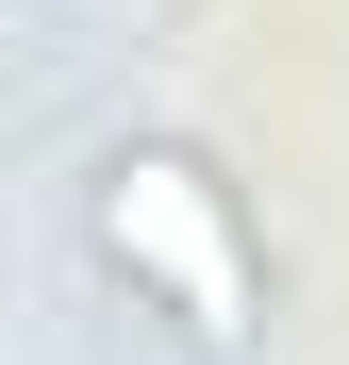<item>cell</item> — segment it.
<instances>
[{
	"mask_svg": "<svg viewBox=\"0 0 349 365\" xmlns=\"http://www.w3.org/2000/svg\"><path fill=\"white\" fill-rule=\"evenodd\" d=\"M84 250L166 316L183 365H250V349H266V250H250V200H233L216 150L116 133V150L84 166Z\"/></svg>",
	"mask_w": 349,
	"mask_h": 365,
	"instance_id": "6da1fadb",
	"label": "cell"
}]
</instances>
